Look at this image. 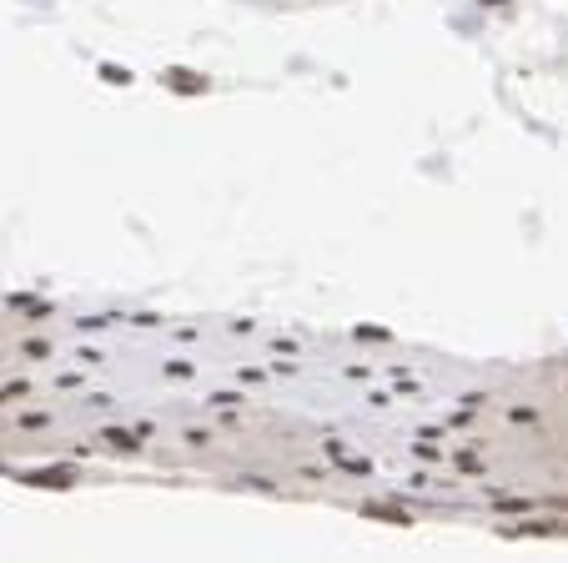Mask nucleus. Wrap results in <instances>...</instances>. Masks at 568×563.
I'll list each match as a JSON object with an SVG mask.
<instances>
[{"label": "nucleus", "instance_id": "1", "mask_svg": "<svg viewBox=\"0 0 568 563\" xmlns=\"http://www.w3.org/2000/svg\"><path fill=\"white\" fill-rule=\"evenodd\" d=\"M21 483H30V488H71V473H66V468H35V473H26Z\"/></svg>", "mask_w": 568, "mask_h": 563}, {"label": "nucleus", "instance_id": "2", "mask_svg": "<svg viewBox=\"0 0 568 563\" xmlns=\"http://www.w3.org/2000/svg\"><path fill=\"white\" fill-rule=\"evenodd\" d=\"M166 86H172V91H182V96H196V91H206V81H201L196 71H166Z\"/></svg>", "mask_w": 568, "mask_h": 563}, {"label": "nucleus", "instance_id": "3", "mask_svg": "<svg viewBox=\"0 0 568 563\" xmlns=\"http://www.w3.org/2000/svg\"><path fill=\"white\" fill-rule=\"evenodd\" d=\"M362 513H367V518H382V523H408V513H397V508H377V503H362Z\"/></svg>", "mask_w": 568, "mask_h": 563}, {"label": "nucleus", "instance_id": "4", "mask_svg": "<svg viewBox=\"0 0 568 563\" xmlns=\"http://www.w3.org/2000/svg\"><path fill=\"white\" fill-rule=\"evenodd\" d=\"M101 437H106L111 447H126V453H131V447H136V437H131V433H121V428H106Z\"/></svg>", "mask_w": 568, "mask_h": 563}, {"label": "nucleus", "instance_id": "5", "mask_svg": "<svg viewBox=\"0 0 568 563\" xmlns=\"http://www.w3.org/2000/svg\"><path fill=\"white\" fill-rule=\"evenodd\" d=\"M101 81H111V86H126V81H131V71H126V66H101Z\"/></svg>", "mask_w": 568, "mask_h": 563}, {"label": "nucleus", "instance_id": "6", "mask_svg": "<svg viewBox=\"0 0 568 563\" xmlns=\"http://www.w3.org/2000/svg\"><path fill=\"white\" fill-rule=\"evenodd\" d=\"M11 398H26V382H11V387H0V403H11Z\"/></svg>", "mask_w": 568, "mask_h": 563}, {"label": "nucleus", "instance_id": "7", "mask_svg": "<svg viewBox=\"0 0 568 563\" xmlns=\"http://www.w3.org/2000/svg\"><path fill=\"white\" fill-rule=\"evenodd\" d=\"M488 6H498V0H488Z\"/></svg>", "mask_w": 568, "mask_h": 563}]
</instances>
